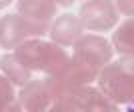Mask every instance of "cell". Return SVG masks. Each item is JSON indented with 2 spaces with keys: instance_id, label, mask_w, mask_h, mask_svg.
<instances>
[{
  "instance_id": "obj_1",
  "label": "cell",
  "mask_w": 134,
  "mask_h": 112,
  "mask_svg": "<svg viewBox=\"0 0 134 112\" xmlns=\"http://www.w3.org/2000/svg\"><path fill=\"white\" fill-rule=\"evenodd\" d=\"M120 112H134V100H132V102H128V104H126V106H124Z\"/></svg>"
}]
</instances>
